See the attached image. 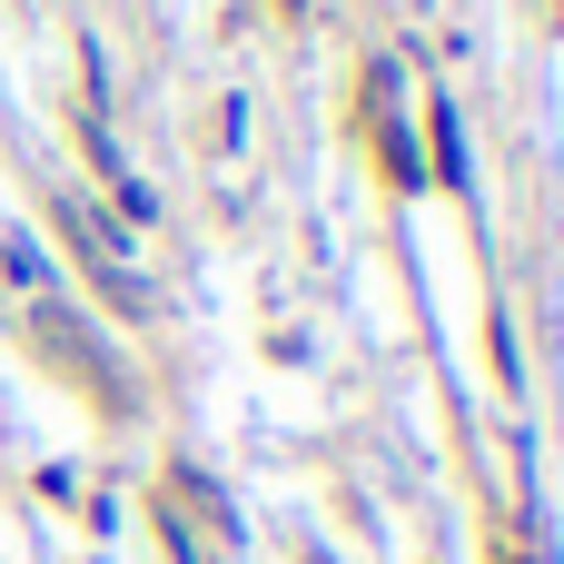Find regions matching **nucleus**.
<instances>
[{
    "label": "nucleus",
    "instance_id": "nucleus-1",
    "mask_svg": "<svg viewBox=\"0 0 564 564\" xmlns=\"http://www.w3.org/2000/svg\"><path fill=\"white\" fill-rule=\"evenodd\" d=\"M0 278H20V288H50L40 248H30V238H10V228H0Z\"/></svg>",
    "mask_w": 564,
    "mask_h": 564
}]
</instances>
